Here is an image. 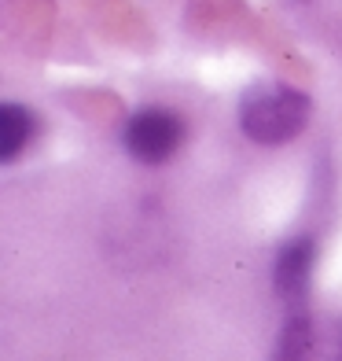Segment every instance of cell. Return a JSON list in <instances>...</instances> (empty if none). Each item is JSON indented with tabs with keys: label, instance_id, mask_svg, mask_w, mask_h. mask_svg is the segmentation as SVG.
Segmentation results:
<instances>
[{
	"label": "cell",
	"instance_id": "5",
	"mask_svg": "<svg viewBox=\"0 0 342 361\" xmlns=\"http://www.w3.org/2000/svg\"><path fill=\"white\" fill-rule=\"evenodd\" d=\"M276 361H313V321H309V310L287 314L280 343H276Z\"/></svg>",
	"mask_w": 342,
	"mask_h": 361
},
{
	"label": "cell",
	"instance_id": "3",
	"mask_svg": "<svg viewBox=\"0 0 342 361\" xmlns=\"http://www.w3.org/2000/svg\"><path fill=\"white\" fill-rule=\"evenodd\" d=\"M313 258H317V247L313 240H291L287 247L276 258V273H272V284H276V295L280 302L287 306V314L295 310H309V276H313Z\"/></svg>",
	"mask_w": 342,
	"mask_h": 361
},
{
	"label": "cell",
	"instance_id": "6",
	"mask_svg": "<svg viewBox=\"0 0 342 361\" xmlns=\"http://www.w3.org/2000/svg\"><path fill=\"white\" fill-rule=\"evenodd\" d=\"M335 361H342V339H338V354H335Z\"/></svg>",
	"mask_w": 342,
	"mask_h": 361
},
{
	"label": "cell",
	"instance_id": "1",
	"mask_svg": "<svg viewBox=\"0 0 342 361\" xmlns=\"http://www.w3.org/2000/svg\"><path fill=\"white\" fill-rule=\"evenodd\" d=\"M309 96L302 89L280 85V81H269V85H254L243 92L239 100V126L254 144L265 147H280L287 140H295L305 122H309Z\"/></svg>",
	"mask_w": 342,
	"mask_h": 361
},
{
	"label": "cell",
	"instance_id": "4",
	"mask_svg": "<svg viewBox=\"0 0 342 361\" xmlns=\"http://www.w3.org/2000/svg\"><path fill=\"white\" fill-rule=\"evenodd\" d=\"M37 118L34 111H26L23 104H4L0 107V162H15L30 140H34Z\"/></svg>",
	"mask_w": 342,
	"mask_h": 361
},
{
	"label": "cell",
	"instance_id": "2",
	"mask_svg": "<svg viewBox=\"0 0 342 361\" xmlns=\"http://www.w3.org/2000/svg\"><path fill=\"white\" fill-rule=\"evenodd\" d=\"M122 140H125V152L137 162L158 166V162L173 159L177 147L184 144V118L166 107H144L125 122Z\"/></svg>",
	"mask_w": 342,
	"mask_h": 361
}]
</instances>
